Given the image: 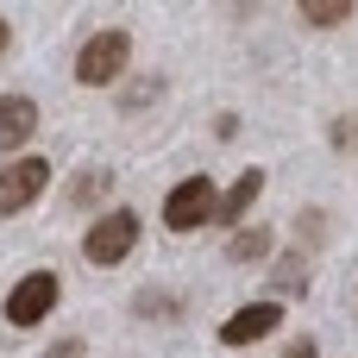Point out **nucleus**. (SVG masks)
<instances>
[{"label":"nucleus","instance_id":"nucleus-5","mask_svg":"<svg viewBox=\"0 0 358 358\" xmlns=\"http://www.w3.org/2000/svg\"><path fill=\"white\" fill-rule=\"evenodd\" d=\"M44 182H50V164L44 157H13L0 170V214H25L44 195Z\"/></svg>","mask_w":358,"mask_h":358},{"label":"nucleus","instance_id":"nucleus-9","mask_svg":"<svg viewBox=\"0 0 358 358\" xmlns=\"http://www.w3.org/2000/svg\"><path fill=\"white\" fill-rule=\"evenodd\" d=\"M264 252H271V233H264V227H245V233H233V245H227L233 264H258Z\"/></svg>","mask_w":358,"mask_h":358},{"label":"nucleus","instance_id":"nucleus-12","mask_svg":"<svg viewBox=\"0 0 358 358\" xmlns=\"http://www.w3.org/2000/svg\"><path fill=\"white\" fill-rule=\"evenodd\" d=\"M334 145H358V120H340L334 126Z\"/></svg>","mask_w":358,"mask_h":358},{"label":"nucleus","instance_id":"nucleus-13","mask_svg":"<svg viewBox=\"0 0 358 358\" xmlns=\"http://www.w3.org/2000/svg\"><path fill=\"white\" fill-rule=\"evenodd\" d=\"M283 358H315V340H296V346H289Z\"/></svg>","mask_w":358,"mask_h":358},{"label":"nucleus","instance_id":"nucleus-10","mask_svg":"<svg viewBox=\"0 0 358 358\" xmlns=\"http://www.w3.org/2000/svg\"><path fill=\"white\" fill-rule=\"evenodd\" d=\"M302 19H308V25H346V19H352V0H308Z\"/></svg>","mask_w":358,"mask_h":358},{"label":"nucleus","instance_id":"nucleus-1","mask_svg":"<svg viewBox=\"0 0 358 358\" xmlns=\"http://www.w3.org/2000/svg\"><path fill=\"white\" fill-rule=\"evenodd\" d=\"M126 252H138V214H132V208H113V214H101V220L88 227L82 258H88V264H101V271H113Z\"/></svg>","mask_w":358,"mask_h":358},{"label":"nucleus","instance_id":"nucleus-6","mask_svg":"<svg viewBox=\"0 0 358 358\" xmlns=\"http://www.w3.org/2000/svg\"><path fill=\"white\" fill-rule=\"evenodd\" d=\"M277 327H283V308L277 302H252V308H239V315L220 321V346H252V340H264Z\"/></svg>","mask_w":358,"mask_h":358},{"label":"nucleus","instance_id":"nucleus-7","mask_svg":"<svg viewBox=\"0 0 358 358\" xmlns=\"http://www.w3.org/2000/svg\"><path fill=\"white\" fill-rule=\"evenodd\" d=\"M38 132V101L25 94H0V151H19Z\"/></svg>","mask_w":358,"mask_h":358},{"label":"nucleus","instance_id":"nucleus-14","mask_svg":"<svg viewBox=\"0 0 358 358\" xmlns=\"http://www.w3.org/2000/svg\"><path fill=\"white\" fill-rule=\"evenodd\" d=\"M6 38H13V25H6V19H0V50H6Z\"/></svg>","mask_w":358,"mask_h":358},{"label":"nucleus","instance_id":"nucleus-11","mask_svg":"<svg viewBox=\"0 0 358 358\" xmlns=\"http://www.w3.org/2000/svg\"><path fill=\"white\" fill-rule=\"evenodd\" d=\"M69 195H76V201H82V208H88V201H94V195H107V170H82V176H76V182H69Z\"/></svg>","mask_w":358,"mask_h":358},{"label":"nucleus","instance_id":"nucleus-8","mask_svg":"<svg viewBox=\"0 0 358 358\" xmlns=\"http://www.w3.org/2000/svg\"><path fill=\"white\" fill-rule=\"evenodd\" d=\"M264 195V170H239V182L220 195V214L214 220H227V227H239V214H252V201Z\"/></svg>","mask_w":358,"mask_h":358},{"label":"nucleus","instance_id":"nucleus-2","mask_svg":"<svg viewBox=\"0 0 358 358\" xmlns=\"http://www.w3.org/2000/svg\"><path fill=\"white\" fill-rule=\"evenodd\" d=\"M126 63H132V38H126V31H94V38L76 50V82H82V88H107Z\"/></svg>","mask_w":358,"mask_h":358},{"label":"nucleus","instance_id":"nucleus-4","mask_svg":"<svg viewBox=\"0 0 358 358\" xmlns=\"http://www.w3.org/2000/svg\"><path fill=\"white\" fill-rule=\"evenodd\" d=\"M57 308V271H25L6 296V321L13 327H38L44 315Z\"/></svg>","mask_w":358,"mask_h":358},{"label":"nucleus","instance_id":"nucleus-3","mask_svg":"<svg viewBox=\"0 0 358 358\" xmlns=\"http://www.w3.org/2000/svg\"><path fill=\"white\" fill-rule=\"evenodd\" d=\"M220 214V189L208 182V176H182L176 189H170V201H164V227L170 233H195V227H208Z\"/></svg>","mask_w":358,"mask_h":358}]
</instances>
